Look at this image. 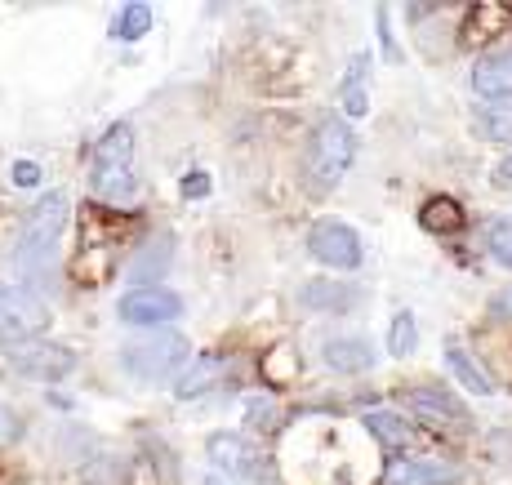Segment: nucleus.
<instances>
[{
  "instance_id": "f257e3e1",
  "label": "nucleus",
  "mask_w": 512,
  "mask_h": 485,
  "mask_svg": "<svg viewBox=\"0 0 512 485\" xmlns=\"http://www.w3.org/2000/svg\"><path fill=\"white\" fill-rule=\"evenodd\" d=\"M67 223H72V201L67 192H45L32 205L23 232L14 245V267L23 281L45 285L58 276V259H63V241H67Z\"/></svg>"
},
{
  "instance_id": "f03ea898",
  "label": "nucleus",
  "mask_w": 512,
  "mask_h": 485,
  "mask_svg": "<svg viewBox=\"0 0 512 485\" xmlns=\"http://www.w3.org/2000/svg\"><path fill=\"white\" fill-rule=\"evenodd\" d=\"M90 187H94V196H103L112 205H125L139 192V138H134L130 121H116L112 130L98 138Z\"/></svg>"
},
{
  "instance_id": "7ed1b4c3",
  "label": "nucleus",
  "mask_w": 512,
  "mask_h": 485,
  "mask_svg": "<svg viewBox=\"0 0 512 485\" xmlns=\"http://www.w3.org/2000/svg\"><path fill=\"white\" fill-rule=\"evenodd\" d=\"M352 156H357V134H352V125L343 121V116H321L317 130L308 138V161H303L308 183L317 187V192L339 187V178L348 174Z\"/></svg>"
},
{
  "instance_id": "20e7f679",
  "label": "nucleus",
  "mask_w": 512,
  "mask_h": 485,
  "mask_svg": "<svg viewBox=\"0 0 512 485\" xmlns=\"http://www.w3.org/2000/svg\"><path fill=\"white\" fill-rule=\"evenodd\" d=\"M187 339L183 334H170V330H152L143 339H130L121 348V370L134 374L139 383H165L187 365Z\"/></svg>"
},
{
  "instance_id": "39448f33",
  "label": "nucleus",
  "mask_w": 512,
  "mask_h": 485,
  "mask_svg": "<svg viewBox=\"0 0 512 485\" xmlns=\"http://www.w3.org/2000/svg\"><path fill=\"white\" fill-rule=\"evenodd\" d=\"M205 450H210L214 468H219L228 481H241V485H268L272 481V459L263 454V445H254L250 437H241V432H219V437H210Z\"/></svg>"
},
{
  "instance_id": "423d86ee",
  "label": "nucleus",
  "mask_w": 512,
  "mask_h": 485,
  "mask_svg": "<svg viewBox=\"0 0 512 485\" xmlns=\"http://www.w3.org/2000/svg\"><path fill=\"white\" fill-rule=\"evenodd\" d=\"M49 330V308L32 285H5L0 281V339L23 343Z\"/></svg>"
},
{
  "instance_id": "0eeeda50",
  "label": "nucleus",
  "mask_w": 512,
  "mask_h": 485,
  "mask_svg": "<svg viewBox=\"0 0 512 485\" xmlns=\"http://www.w3.org/2000/svg\"><path fill=\"white\" fill-rule=\"evenodd\" d=\"M116 316H121L125 325H139V330H161V325L183 316V299L174 290H161V285H139V290L121 294Z\"/></svg>"
},
{
  "instance_id": "6e6552de",
  "label": "nucleus",
  "mask_w": 512,
  "mask_h": 485,
  "mask_svg": "<svg viewBox=\"0 0 512 485\" xmlns=\"http://www.w3.org/2000/svg\"><path fill=\"white\" fill-rule=\"evenodd\" d=\"M5 356L18 374H27V379H45V383H58L76 370V352L63 348V343H45V339L9 343Z\"/></svg>"
},
{
  "instance_id": "1a4fd4ad",
  "label": "nucleus",
  "mask_w": 512,
  "mask_h": 485,
  "mask_svg": "<svg viewBox=\"0 0 512 485\" xmlns=\"http://www.w3.org/2000/svg\"><path fill=\"white\" fill-rule=\"evenodd\" d=\"M308 254L326 267L352 272V267H361V236H357V227H348L339 219H317L308 227Z\"/></svg>"
},
{
  "instance_id": "9d476101",
  "label": "nucleus",
  "mask_w": 512,
  "mask_h": 485,
  "mask_svg": "<svg viewBox=\"0 0 512 485\" xmlns=\"http://www.w3.org/2000/svg\"><path fill=\"white\" fill-rule=\"evenodd\" d=\"M401 405H406L415 419L432 423V428H468L464 405L450 397L446 388H406L401 392Z\"/></svg>"
},
{
  "instance_id": "9b49d317",
  "label": "nucleus",
  "mask_w": 512,
  "mask_h": 485,
  "mask_svg": "<svg viewBox=\"0 0 512 485\" xmlns=\"http://www.w3.org/2000/svg\"><path fill=\"white\" fill-rule=\"evenodd\" d=\"M472 89H477L486 103H512V45L486 49V54L472 63Z\"/></svg>"
},
{
  "instance_id": "f8f14e48",
  "label": "nucleus",
  "mask_w": 512,
  "mask_h": 485,
  "mask_svg": "<svg viewBox=\"0 0 512 485\" xmlns=\"http://www.w3.org/2000/svg\"><path fill=\"white\" fill-rule=\"evenodd\" d=\"M388 485H459V472L446 468V463L401 454V459L388 463Z\"/></svg>"
},
{
  "instance_id": "ddd939ff",
  "label": "nucleus",
  "mask_w": 512,
  "mask_h": 485,
  "mask_svg": "<svg viewBox=\"0 0 512 485\" xmlns=\"http://www.w3.org/2000/svg\"><path fill=\"white\" fill-rule=\"evenodd\" d=\"M321 361L339 374H361L374 365V348H370V339H361V334H352V339H330L326 348H321Z\"/></svg>"
},
{
  "instance_id": "4468645a",
  "label": "nucleus",
  "mask_w": 512,
  "mask_h": 485,
  "mask_svg": "<svg viewBox=\"0 0 512 485\" xmlns=\"http://www.w3.org/2000/svg\"><path fill=\"white\" fill-rule=\"evenodd\" d=\"M223 379V356H201L196 365H187L179 374V383H174V397L179 401H192V397H205L210 388H219Z\"/></svg>"
},
{
  "instance_id": "2eb2a0df",
  "label": "nucleus",
  "mask_w": 512,
  "mask_h": 485,
  "mask_svg": "<svg viewBox=\"0 0 512 485\" xmlns=\"http://www.w3.org/2000/svg\"><path fill=\"white\" fill-rule=\"evenodd\" d=\"M361 423H366V428L388 445V450H410V445H415V428H410L401 414H392V410H366L361 414Z\"/></svg>"
},
{
  "instance_id": "dca6fc26",
  "label": "nucleus",
  "mask_w": 512,
  "mask_h": 485,
  "mask_svg": "<svg viewBox=\"0 0 512 485\" xmlns=\"http://www.w3.org/2000/svg\"><path fill=\"white\" fill-rule=\"evenodd\" d=\"M352 299H357V290H348V285H330V281H312L299 290V303L312 312H348Z\"/></svg>"
},
{
  "instance_id": "f3484780",
  "label": "nucleus",
  "mask_w": 512,
  "mask_h": 485,
  "mask_svg": "<svg viewBox=\"0 0 512 485\" xmlns=\"http://www.w3.org/2000/svg\"><path fill=\"white\" fill-rule=\"evenodd\" d=\"M446 365H450V374H455V379L464 383L468 392H477V397H490V392H495L490 374L481 370V365L472 361V352H468V348H459V343H450V348H446Z\"/></svg>"
},
{
  "instance_id": "a211bd4d",
  "label": "nucleus",
  "mask_w": 512,
  "mask_h": 485,
  "mask_svg": "<svg viewBox=\"0 0 512 485\" xmlns=\"http://www.w3.org/2000/svg\"><path fill=\"white\" fill-rule=\"evenodd\" d=\"M419 223L437 236H455L459 227H464V205L450 201V196H432V201L419 210Z\"/></svg>"
},
{
  "instance_id": "6ab92c4d",
  "label": "nucleus",
  "mask_w": 512,
  "mask_h": 485,
  "mask_svg": "<svg viewBox=\"0 0 512 485\" xmlns=\"http://www.w3.org/2000/svg\"><path fill=\"white\" fill-rule=\"evenodd\" d=\"M472 130L490 143H512V103H481L472 112Z\"/></svg>"
},
{
  "instance_id": "aec40b11",
  "label": "nucleus",
  "mask_w": 512,
  "mask_h": 485,
  "mask_svg": "<svg viewBox=\"0 0 512 485\" xmlns=\"http://www.w3.org/2000/svg\"><path fill=\"white\" fill-rule=\"evenodd\" d=\"M343 112L348 116H366L370 98H366V54L352 58V72L343 76Z\"/></svg>"
},
{
  "instance_id": "412c9836",
  "label": "nucleus",
  "mask_w": 512,
  "mask_h": 485,
  "mask_svg": "<svg viewBox=\"0 0 512 485\" xmlns=\"http://www.w3.org/2000/svg\"><path fill=\"white\" fill-rule=\"evenodd\" d=\"M152 27V5H121V14L112 18V36L116 41H139Z\"/></svg>"
},
{
  "instance_id": "4be33fe9",
  "label": "nucleus",
  "mask_w": 512,
  "mask_h": 485,
  "mask_svg": "<svg viewBox=\"0 0 512 485\" xmlns=\"http://www.w3.org/2000/svg\"><path fill=\"white\" fill-rule=\"evenodd\" d=\"M419 348V321H415V312H397L392 316V325H388V352L392 356H410Z\"/></svg>"
},
{
  "instance_id": "5701e85b",
  "label": "nucleus",
  "mask_w": 512,
  "mask_h": 485,
  "mask_svg": "<svg viewBox=\"0 0 512 485\" xmlns=\"http://www.w3.org/2000/svg\"><path fill=\"white\" fill-rule=\"evenodd\" d=\"M486 250L495 263H504L512 272V219H490L486 223Z\"/></svg>"
},
{
  "instance_id": "b1692460",
  "label": "nucleus",
  "mask_w": 512,
  "mask_h": 485,
  "mask_svg": "<svg viewBox=\"0 0 512 485\" xmlns=\"http://www.w3.org/2000/svg\"><path fill=\"white\" fill-rule=\"evenodd\" d=\"M18 437H23V419L9 405H0V445H14Z\"/></svg>"
},
{
  "instance_id": "393cba45",
  "label": "nucleus",
  "mask_w": 512,
  "mask_h": 485,
  "mask_svg": "<svg viewBox=\"0 0 512 485\" xmlns=\"http://www.w3.org/2000/svg\"><path fill=\"white\" fill-rule=\"evenodd\" d=\"M14 183L18 187H36V183H41V165H36V161H18L14 165Z\"/></svg>"
},
{
  "instance_id": "a878e982",
  "label": "nucleus",
  "mask_w": 512,
  "mask_h": 485,
  "mask_svg": "<svg viewBox=\"0 0 512 485\" xmlns=\"http://www.w3.org/2000/svg\"><path fill=\"white\" fill-rule=\"evenodd\" d=\"M490 312L504 316V321H512V285H508V290H499L495 299H490Z\"/></svg>"
},
{
  "instance_id": "bb28decb",
  "label": "nucleus",
  "mask_w": 512,
  "mask_h": 485,
  "mask_svg": "<svg viewBox=\"0 0 512 485\" xmlns=\"http://www.w3.org/2000/svg\"><path fill=\"white\" fill-rule=\"evenodd\" d=\"M495 178H499V183H512V156H508V161H499V170H495Z\"/></svg>"
},
{
  "instance_id": "cd10ccee",
  "label": "nucleus",
  "mask_w": 512,
  "mask_h": 485,
  "mask_svg": "<svg viewBox=\"0 0 512 485\" xmlns=\"http://www.w3.org/2000/svg\"><path fill=\"white\" fill-rule=\"evenodd\" d=\"M187 192H205V187H210V178H201V174H196V178H187Z\"/></svg>"
},
{
  "instance_id": "c85d7f7f",
  "label": "nucleus",
  "mask_w": 512,
  "mask_h": 485,
  "mask_svg": "<svg viewBox=\"0 0 512 485\" xmlns=\"http://www.w3.org/2000/svg\"><path fill=\"white\" fill-rule=\"evenodd\" d=\"M205 485H232L228 477H223V472H219V477H205Z\"/></svg>"
}]
</instances>
